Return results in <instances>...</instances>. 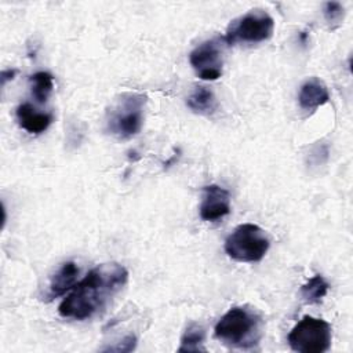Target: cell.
Listing matches in <instances>:
<instances>
[{
	"label": "cell",
	"mask_w": 353,
	"mask_h": 353,
	"mask_svg": "<svg viewBox=\"0 0 353 353\" xmlns=\"http://www.w3.org/2000/svg\"><path fill=\"white\" fill-rule=\"evenodd\" d=\"M128 281V270L117 263H101L77 281L58 306L63 319L88 320L105 310Z\"/></svg>",
	"instance_id": "obj_1"
},
{
	"label": "cell",
	"mask_w": 353,
	"mask_h": 353,
	"mask_svg": "<svg viewBox=\"0 0 353 353\" xmlns=\"http://www.w3.org/2000/svg\"><path fill=\"white\" fill-rule=\"evenodd\" d=\"M214 335L230 347L251 349L259 343L263 335L261 313L248 305L229 309L215 324Z\"/></svg>",
	"instance_id": "obj_2"
},
{
	"label": "cell",
	"mask_w": 353,
	"mask_h": 353,
	"mask_svg": "<svg viewBox=\"0 0 353 353\" xmlns=\"http://www.w3.org/2000/svg\"><path fill=\"white\" fill-rule=\"evenodd\" d=\"M146 101V95L139 92L120 94L106 112V131L119 139L135 137L143 124Z\"/></svg>",
	"instance_id": "obj_3"
},
{
	"label": "cell",
	"mask_w": 353,
	"mask_h": 353,
	"mask_svg": "<svg viewBox=\"0 0 353 353\" xmlns=\"http://www.w3.org/2000/svg\"><path fill=\"white\" fill-rule=\"evenodd\" d=\"M270 240L265 230L255 223H241L225 240V252L237 262H259L268 252Z\"/></svg>",
	"instance_id": "obj_4"
},
{
	"label": "cell",
	"mask_w": 353,
	"mask_h": 353,
	"mask_svg": "<svg viewBox=\"0 0 353 353\" xmlns=\"http://www.w3.org/2000/svg\"><path fill=\"white\" fill-rule=\"evenodd\" d=\"M274 30L273 18L263 10H251L244 15L233 19L223 36L226 46L256 44L272 37Z\"/></svg>",
	"instance_id": "obj_5"
},
{
	"label": "cell",
	"mask_w": 353,
	"mask_h": 353,
	"mask_svg": "<svg viewBox=\"0 0 353 353\" xmlns=\"http://www.w3.org/2000/svg\"><path fill=\"white\" fill-rule=\"evenodd\" d=\"M332 328L323 319L305 316L287 336V342L298 353H324L330 349Z\"/></svg>",
	"instance_id": "obj_6"
},
{
	"label": "cell",
	"mask_w": 353,
	"mask_h": 353,
	"mask_svg": "<svg viewBox=\"0 0 353 353\" xmlns=\"http://www.w3.org/2000/svg\"><path fill=\"white\" fill-rule=\"evenodd\" d=\"M225 46L223 37L216 36L203 41L189 54V62L201 80L214 81L222 76Z\"/></svg>",
	"instance_id": "obj_7"
},
{
	"label": "cell",
	"mask_w": 353,
	"mask_h": 353,
	"mask_svg": "<svg viewBox=\"0 0 353 353\" xmlns=\"http://www.w3.org/2000/svg\"><path fill=\"white\" fill-rule=\"evenodd\" d=\"M199 212L200 218L207 222L222 219L230 212V193L215 183L204 186Z\"/></svg>",
	"instance_id": "obj_8"
},
{
	"label": "cell",
	"mask_w": 353,
	"mask_h": 353,
	"mask_svg": "<svg viewBox=\"0 0 353 353\" xmlns=\"http://www.w3.org/2000/svg\"><path fill=\"white\" fill-rule=\"evenodd\" d=\"M330 101V92L324 81L317 77L307 79L299 88L298 103L305 112H314Z\"/></svg>",
	"instance_id": "obj_9"
},
{
	"label": "cell",
	"mask_w": 353,
	"mask_h": 353,
	"mask_svg": "<svg viewBox=\"0 0 353 353\" xmlns=\"http://www.w3.org/2000/svg\"><path fill=\"white\" fill-rule=\"evenodd\" d=\"M15 116L19 127L26 132L34 135L44 132L54 120V116L51 113L37 112L29 102L21 103L15 110Z\"/></svg>",
	"instance_id": "obj_10"
},
{
	"label": "cell",
	"mask_w": 353,
	"mask_h": 353,
	"mask_svg": "<svg viewBox=\"0 0 353 353\" xmlns=\"http://www.w3.org/2000/svg\"><path fill=\"white\" fill-rule=\"evenodd\" d=\"M79 272L80 270L73 261L63 262L50 279L48 292H47L48 301H52V299L69 292L77 284Z\"/></svg>",
	"instance_id": "obj_11"
},
{
	"label": "cell",
	"mask_w": 353,
	"mask_h": 353,
	"mask_svg": "<svg viewBox=\"0 0 353 353\" xmlns=\"http://www.w3.org/2000/svg\"><path fill=\"white\" fill-rule=\"evenodd\" d=\"M186 106L196 114L212 116L218 110L215 94L205 85H196L186 98Z\"/></svg>",
	"instance_id": "obj_12"
},
{
	"label": "cell",
	"mask_w": 353,
	"mask_h": 353,
	"mask_svg": "<svg viewBox=\"0 0 353 353\" xmlns=\"http://www.w3.org/2000/svg\"><path fill=\"white\" fill-rule=\"evenodd\" d=\"M328 290H330L328 281L321 274H314L301 287L299 294L305 303L317 305L327 295Z\"/></svg>",
	"instance_id": "obj_13"
},
{
	"label": "cell",
	"mask_w": 353,
	"mask_h": 353,
	"mask_svg": "<svg viewBox=\"0 0 353 353\" xmlns=\"http://www.w3.org/2000/svg\"><path fill=\"white\" fill-rule=\"evenodd\" d=\"M204 327L199 323H190L181 336V346L178 347V352H204Z\"/></svg>",
	"instance_id": "obj_14"
},
{
	"label": "cell",
	"mask_w": 353,
	"mask_h": 353,
	"mask_svg": "<svg viewBox=\"0 0 353 353\" xmlns=\"http://www.w3.org/2000/svg\"><path fill=\"white\" fill-rule=\"evenodd\" d=\"M32 97L37 103H44L54 90V76L48 72H36L29 77Z\"/></svg>",
	"instance_id": "obj_15"
},
{
	"label": "cell",
	"mask_w": 353,
	"mask_h": 353,
	"mask_svg": "<svg viewBox=\"0 0 353 353\" xmlns=\"http://www.w3.org/2000/svg\"><path fill=\"white\" fill-rule=\"evenodd\" d=\"M323 15L330 28L335 29L342 23L345 18V8L338 1H327L323 8Z\"/></svg>",
	"instance_id": "obj_16"
},
{
	"label": "cell",
	"mask_w": 353,
	"mask_h": 353,
	"mask_svg": "<svg viewBox=\"0 0 353 353\" xmlns=\"http://www.w3.org/2000/svg\"><path fill=\"white\" fill-rule=\"evenodd\" d=\"M328 154H330L328 145L320 143V145H316L312 148V150L309 152V156H307V161L310 164H313L314 167H319L328 160Z\"/></svg>",
	"instance_id": "obj_17"
},
{
	"label": "cell",
	"mask_w": 353,
	"mask_h": 353,
	"mask_svg": "<svg viewBox=\"0 0 353 353\" xmlns=\"http://www.w3.org/2000/svg\"><path fill=\"white\" fill-rule=\"evenodd\" d=\"M135 346H137V336L134 335V334H130V335H127V336H124L120 342H117L116 345H113V346H109V347H106V349H103L105 352H131V350H134L135 349Z\"/></svg>",
	"instance_id": "obj_18"
},
{
	"label": "cell",
	"mask_w": 353,
	"mask_h": 353,
	"mask_svg": "<svg viewBox=\"0 0 353 353\" xmlns=\"http://www.w3.org/2000/svg\"><path fill=\"white\" fill-rule=\"evenodd\" d=\"M17 74V69H4L0 73V84L1 87H4L7 84V81H11Z\"/></svg>",
	"instance_id": "obj_19"
}]
</instances>
